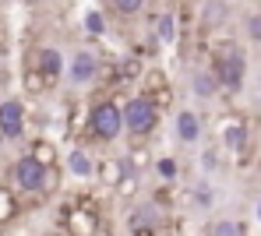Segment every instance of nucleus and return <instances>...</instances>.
<instances>
[{"instance_id": "8", "label": "nucleus", "mask_w": 261, "mask_h": 236, "mask_svg": "<svg viewBox=\"0 0 261 236\" xmlns=\"http://www.w3.org/2000/svg\"><path fill=\"white\" fill-rule=\"evenodd\" d=\"M219 92H222V81H219L216 67H205V71H194V74H191V95H194V99L212 102Z\"/></svg>"}, {"instance_id": "26", "label": "nucleus", "mask_w": 261, "mask_h": 236, "mask_svg": "<svg viewBox=\"0 0 261 236\" xmlns=\"http://www.w3.org/2000/svg\"><path fill=\"white\" fill-rule=\"evenodd\" d=\"M113 7H117L120 18H134V14L145 7V0H113Z\"/></svg>"}, {"instance_id": "1", "label": "nucleus", "mask_w": 261, "mask_h": 236, "mask_svg": "<svg viewBox=\"0 0 261 236\" xmlns=\"http://www.w3.org/2000/svg\"><path fill=\"white\" fill-rule=\"evenodd\" d=\"M88 131L99 141H117L124 134V106H117L113 99H99L88 109Z\"/></svg>"}, {"instance_id": "25", "label": "nucleus", "mask_w": 261, "mask_h": 236, "mask_svg": "<svg viewBox=\"0 0 261 236\" xmlns=\"http://www.w3.org/2000/svg\"><path fill=\"white\" fill-rule=\"evenodd\" d=\"M155 173H159V176L170 184V180H176V176H180V162L166 155V159H159V162H155Z\"/></svg>"}, {"instance_id": "17", "label": "nucleus", "mask_w": 261, "mask_h": 236, "mask_svg": "<svg viewBox=\"0 0 261 236\" xmlns=\"http://www.w3.org/2000/svg\"><path fill=\"white\" fill-rule=\"evenodd\" d=\"M138 226L159 229V208H155V204H138V208L130 212V229H138Z\"/></svg>"}, {"instance_id": "5", "label": "nucleus", "mask_w": 261, "mask_h": 236, "mask_svg": "<svg viewBox=\"0 0 261 236\" xmlns=\"http://www.w3.org/2000/svg\"><path fill=\"white\" fill-rule=\"evenodd\" d=\"M244 71H247V64H244V56L240 53H222L216 60V74H219V81H222V88L226 92H240L244 88Z\"/></svg>"}, {"instance_id": "23", "label": "nucleus", "mask_w": 261, "mask_h": 236, "mask_svg": "<svg viewBox=\"0 0 261 236\" xmlns=\"http://www.w3.org/2000/svg\"><path fill=\"white\" fill-rule=\"evenodd\" d=\"M124 162H127V169L134 176H141V169H148V152H145V148H130Z\"/></svg>"}, {"instance_id": "13", "label": "nucleus", "mask_w": 261, "mask_h": 236, "mask_svg": "<svg viewBox=\"0 0 261 236\" xmlns=\"http://www.w3.org/2000/svg\"><path fill=\"white\" fill-rule=\"evenodd\" d=\"M95 159L88 155L85 148H71L67 152V169H71V176H78V180H88V176H95Z\"/></svg>"}, {"instance_id": "29", "label": "nucleus", "mask_w": 261, "mask_h": 236, "mask_svg": "<svg viewBox=\"0 0 261 236\" xmlns=\"http://www.w3.org/2000/svg\"><path fill=\"white\" fill-rule=\"evenodd\" d=\"M130 236H155L152 226H138V229H130Z\"/></svg>"}, {"instance_id": "21", "label": "nucleus", "mask_w": 261, "mask_h": 236, "mask_svg": "<svg viewBox=\"0 0 261 236\" xmlns=\"http://www.w3.org/2000/svg\"><path fill=\"white\" fill-rule=\"evenodd\" d=\"M208 236H244V226L237 219H216L208 226Z\"/></svg>"}, {"instance_id": "12", "label": "nucleus", "mask_w": 261, "mask_h": 236, "mask_svg": "<svg viewBox=\"0 0 261 236\" xmlns=\"http://www.w3.org/2000/svg\"><path fill=\"white\" fill-rule=\"evenodd\" d=\"M222 144H226L229 152H244V148H247V124H244L240 116H229V120H226V127H222Z\"/></svg>"}, {"instance_id": "27", "label": "nucleus", "mask_w": 261, "mask_h": 236, "mask_svg": "<svg viewBox=\"0 0 261 236\" xmlns=\"http://www.w3.org/2000/svg\"><path fill=\"white\" fill-rule=\"evenodd\" d=\"M194 201H198V208H212L216 194H212V187H208V184H198V190H194Z\"/></svg>"}, {"instance_id": "30", "label": "nucleus", "mask_w": 261, "mask_h": 236, "mask_svg": "<svg viewBox=\"0 0 261 236\" xmlns=\"http://www.w3.org/2000/svg\"><path fill=\"white\" fill-rule=\"evenodd\" d=\"M254 215H258V222H261V197H258V208H254Z\"/></svg>"}, {"instance_id": "20", "label": "nucleus", "mask_w": 261, "mask_h": 236, "mask_svg": "<svg viewBox=\"0 0 261 236\" xmlns=\"http://www.w3.org/2000/svg\"><path fill=\"white\" fill-rule=\"evenodd\" d=\"M85 32L92 39H102V36H106V18H102V11H95V7L85 11Z\"/></svg>"}, {"instance_id": "2", "label": "nucleus", "mask_w": 261, "mask_h": 236, "mask_svg": "<svg viewBox=\"0 0 261 236\" xmlns=\"http://www.w3.org/2000/svg\"><path fill=\"white\" fill-rule=\"evenodd\" d=\"M159 127V106L148 95H130L124 102V131L130 138H145Z\"/></svg>"}, {"instance_id": "4", "label": "nucleus", "mask_w": 261, "mask_h": 236, "mask_svg": "<svg viewBox=\"0 0 261 236\" xmlns=\"http://www.w3.org/2000/svg\"><path fill=\"white\" fill-rule=\"evenodd\" d=\"M64 229H67V236H99L102 233V222H99V215L88 204H74L64 215Z\"/></svg>"}, {"instance_id": "10", "label": "nucleus", "mask_w": 261, "mask_h": 236, "mask_svg": "<svg viewBox=\"0 0 261 236\" xmlns=\"http://www.w3.org/2000/svg\"><path fill=\"white\" fill-rule=\"evenodd\" d=\"M173 127H176V138H180L184 144L201 141V116H198V113L180 109V113H176V120H173Z\"/></svg>"}, {"instance_id": "24", "label": "nucleus", "mask_w": 261, "mask_h": 236, "mask_svg": "<svg viewBox=\"0 0 261 236\" xmlns=\"http://www.w3.org/2000/svg\"><path fill=\"white\" fill-rule=\"evenodd\" d=\"M138 187H141V180H138L134 173H127V176H124V180L113 187V190H117V201H130V197L138 194Z\"/></svg>"}, {"instance_id": "18", "label": "nucleus", "mask_w": 261, "mask_h": 236, "mask_svg": "<svg viewBox=\"0 0 261 236\" xmlns=\"http://www.w3.org/2000/svg\"><path fill=\"white\" fill-rule=\"evenodd\" d=\"M29 155H32L39 166H46V169H53V166H57V144H53V141H36Z\"/></svg>"}, {"instance_id": "31", "label": "nucleus", "mask_w": 261, "mask_h": 236, "mask_svg": "<svg viewBox=\"0 0 261 236\" xmlns=\"http://www.w3.org/2000/svg\"><path fill=\"white\" fill-rule=\"evenodd\" d=\"M258 92H261V74H258Z\"/></svg>"}, {"instance_id": "19", "label": "nucleus", "mask_w": 261, "mask_h": 236, "mask_svg": "<svg viewBox=\"0 0 261 236\" xmlns=\"http://www.w3.org/2000/svg\"><path fill=\"white\" fill-rule=\"evenodd\" d=\"M49 85H53V81L46 78V74L39 71V67H29V71H25V92L43 95V92H49Z\"/></svg>"}, {"instance_id": "9", "label": "nucleus", "mask_w": 261, "mask_h": 236, "mask_svg": "<svg viewBox=\"0 0 261 236\" xmlns=\"http://www.w3.org/2000/svg\"><path fill=\"white\" fill-rule=\"evenodd\" d=\"M32 67H39V71H43V74L49 78V81H57V78H60V74L67 71V60L60 56V49L43 46L39 53H36V64H32Z\"/></svg>"}, {"instance_id": "15", "label": "nucleus", "mask_w": 261, "mask_h": 236, "mask_svg": "<svg viewBox=\"0 0 261 236\" xmlns=\"http://www.w3.org/2000/svg\"><path fill=\"white\" fill-rule=\"evenodd\" d=\"M155 39H159L163 46H173L176 39H180V21H176L173 11H166V14L155 18Z\"/></svg>"}, {"instance_id": "16", "label": "nucleus", "mask_w": 261, "mask_h": 236, "mask_svg": "<svg viewBox=\"0 0 261 236\" xmlns=\"http://www.w3.org/2000/svg\"><path fill=\"white\" fill-rule=\"evenodd\" d=\"M226 4L222 0H201V28H219L226 21Z\"/></svg>"}, {"instance_id": "7", "label": "nucleus", "mask_w": 261, "mask_h": 236, "mask_svg": "<svg viewBox=\"0 0 261 236\" xmlns=\"http://www.w3.org/2000/svg\"><path fill=\"white\" fill-rule=\"evenodd\" d=\"M95 74H99V56H95V53H88V49H78V53H74V60L67 64V78H71L74 85H88Z\"/></svg>"}, {"instance_id": "22", "label": "nucleus", "mask_w": 261, "mask_h": 236, "mask_svg": "<svg viewBox=\"0 0 261 236\" xmlns=\"http://www.w3.org/2000/svg\"><path fill=\"white\" fill-rule=\"evenodd\" d=\"M14 215H18V201H14V194H11L7 187H0V226L11 222Z\"/></svg>"}, {"instance_id": "28", "label": "nucleus", "mask_w": 261, "mask_h": 236, "mask_svg": "<svg viewBox=\"0 0 261 236\" xmlns=\"http://www.w3.org/2000/svg\"><path fill=\"white\" fill-rule=\"evenodd\" d=\"M247 39H251V43H258V46H261V11H258V14H251V18H247Z\"/></svg>"}, {"instance_id": "6", "label": "nucleus", "mask_w": 261, "mask_h": 236, "mask_svg": "<svg viewBox=\"0 0 261 236\" xmlns=\"http://www.w3.org/2000/svg\"><path fill=\"white\" fill-rule=\"evenodd\" d=\"M21 131H25V106L18 99L0 102V134L4 138H21Z\"/></svg>"}, {"instance_id": "3", "label": "nucleus", "mask_w": 261, "mask_h": 236, "mask_svg": "<svg viewBox=\"0 0 261 236\" xmlns=\"http://www.w3.org/2000/svg\"><path fill=\"white\" fill-rule=\"evenodd\" d=\"M11 176H14V184H18V187L29 190V194H43V190L53 184V169L39 166L32 155H21V159L11 166Z\"/></svg>"}, {"instance_id": "11", "label": "nucleus", "mask_w": 261, "mask_h": 236, "mask_svg": "<svg viewBox=\"0 0 261 236\" xmlns=\"http://www.w3.org/2000/svg\"><path fill=\"white\" fill-rule=\"evenodd\" d=\"M141 88H145V95L159 106L163 99H166V92H170V78L159 71V67H152V71H145V78H141Z\"/></svg>"}, {"instance_id": "14", "label": "nucleus", "mask_w": 261, "mask_h": 236, "mask_svg": "<svg viewBox=\"0 0 261 236\" xmlns=\"http://www.w3.org/2000/svg\"><path fill=\"white\" fill-rule=\"evenodd\" d=\"M127 173H130V169H127V162H124V159H102V162L95 166V176H99L106 187H117Z\"/></svg>"}, {"instance_id": "32", "label": "nucleus", "mask_w": 261, "mask_h": 236, "mask_svg": "<svg viewBox=\"0 0 261 236\" xmlns=\"http://www.w3.org/2000/svg\"><path fill=\"white\" fill-rule=\"evenodd\" d=\"M99 236H106V229H102V233H99Z\"/></svg>"}]
</instances>
